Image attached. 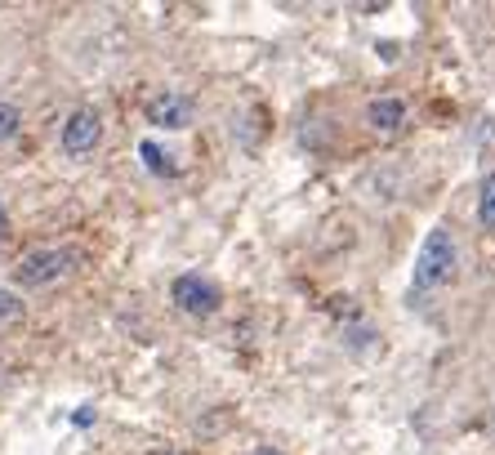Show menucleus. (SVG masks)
<instances>
[{
	"mask_svg": "<svg viewBox=\"0 0 495 455\" xmlns=\"http://www.w3.org/2000/svg\"><path fill=\"white\" fill-rule=\"evenodd\" d=\"M477 219L486 228H495V175L482 179V197H477Z\"/></svg>",
	"mask_w": 495,
	"mask_h": 455,
	"instance_id": "nucleus-9",
	"label": "nucleus"
},
{
	"mask_svg": "<svg viewBox=\"0 0 495 455\" xmlns=\"http://www.w3.org/2000/svg\"><path fill=\"white\" fill-rule=\"evenodd\" d=\"M174 304L188 313V317H210V313H219V304H223V295H219V286L210 281V277H201V272H183V277H174Z\"/></svg>",
	"mask_w": 495,
	"mask_h": 455,
	"instance_id": "nucleus-3",
	"label": "nucleus"
},
{
	"mask_svg": "<svg viewBox=\"0 0 495 455\" xmlns=\"http://www.w3.org/2000/svg\"><path fill=\"white\" fill-rule=\"evenodd\" d=\"M63 152L68 157H90L94 148H99V139H103V121H99V112L94 108H77L68 121H63Z\"/></svg>",
	"mask_w": 495,
	"mask_h": 455,
	"instance_id": "nucleus-4",
	"label": "nucleus"
},
{
	"mask_svg": "<svg viewBox=\"0 0 495 455\" xmlns=\"http://www.w3.org/2000/svg\"><path fill=\"white\" fill-rule=\"evenodd\" d=\"M366 126H370L375 134H397V130L406 126V103H402V99H375V103L366 108Z\"/></svg>",
	"mask_w": 495,
	"mask_h": 455,
	"instance_id": "nucleus-6",
	"label": "nucleus"
},
{
	"mask_svg": "<svg viewBox=\"0 0 495 455\" xmlns=\"http://www.w3.org/2000/svg\"><path fill=\"white\" fill-rule=\"evenodd\" d=\"M19 130H23V112H19L14 103H5V99H0V143H10Z\"/></svg>",
	"mask_w": 495,
	"mask_h": 455,
	"instance_id": "nucleus-8",
	"label": "nucleus"
},
{
	"mask_svg": "<svg viewBox=\"0 0 495 455\" xmlns=\"http://www.w3.org/2000/svg\"><path fill=\"white\" fill-rule=\"evenodd\" d=\"M5 228H10V215H5V201H0V237H5Z\"/></svg>",
	"mask_w": 495,
	"mask_h": 455,
	"instance_id": "nucleus-11",
	"label": "nucleus"
},
{
	"mask_svg": "<svg viewBox=\"0 0 495 455\" xmlns=\"http://www.w3.org/2000/svg\"><path fill=\"white\" fill-rule=\"evenodd\" d=\"M14 317H23V299L14 290H0V321H14Z\"/></svg>",
	"mask_w": 495,
	"mask_h": 455,
	"instance_id": "nucleus-10",
	"label": "nucleus"
},
{
	"mask_svg": "<svg viewBox=\"0 0 495 455\" xmlns=\"http://www.w3.org/2000/svg\"><path fill=\"white\" fill-rule=\"evenodd\" d=\"M77 268V250L68 246H41V250H28L19 264H14V281L37 290V286H50L59 277H68Z\"/></svg>",
	"mask_w": 495,
	"mask_h": 455,
	"instance_id": "nucleus-2",
	"label": "nucleus"
},
{
	"mask_svg": "<svg viewBox=\"0 0 495 455\" xmlns=\"http://www.w3.org/2000/svg\"><path fill=\"white\" fill-rule=\"evenodd\" d=\"M139 157L148 161V170H152V175H170V179L179 175V166H174V157H170V152H166L161 143H152V139H148V143L139 148Z\"/></svg>",
	"mask_w": 495,
	"mask_h": 455,
	"instance_id": "nucleus-7",
	"label": "nucleus"
},
{
	"mask_svg": "<svg viewBox=\"0 0 495 455\" xmlns=\"http://www.w3.org/2000/svg\"><path fill=\"white\" fill-rule=\"evenodd\" d=\"M455 264H459L455 237H450L446 228H433V232L424 237L419 255H415V277H410V286H415L419 295H424V290H442V286L455 277Z\"/></svg>",
	"mask_w": 495,
	"mask_h": 455,
	"instance_id": "nucleus-1",
	"label": "nucleus"
},
{
	"mask_svg": "<svg viewBox=\"0 0 495 455\" xmlns=\"http://www.w3.org/2000/svg\"><path fill=\"white\" fill-rule=\"evenodd\" d=\"M148 121L161 126V130H188V126H192V99L166 90V94L148 99Z\"/></svg>",
	"mask_w": 495,
	"mask_h": 455,
	"instance_id": "nucleus-5",
	"label": "nucleus"
},
{
	"mask_svg": "<svg viewBox=\"0 0 495 455\" xmlns=\"http://www.w3.org/2000/svg\"><path fill=\"white\" fill-rule=\"evenodd\" d=\"M255 455H281V451H277V446H259Z\"/></svg>",
	"mask_w": 495,
	"mask_h": 455,
	"instance_id": "nucleus-12",
	"label": "nucleus"
}]
</instances>
